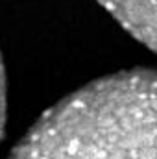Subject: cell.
Returning <instances> with one entry per match:
<instances>
[{
	"mask_svg": "<svg viewBox=\"0 0 157 159\" xmlns=\"http://www.w3.org/2000/svg\"><path fill=\"white\" fill-rule=\"evenodd\" d=\"M9 159H157V69H131L48 107Z\"/></svg>",
	"mask_w": 157,
	"mask_h": 159,
	"instance_id": "1",
	"label": "cell"
},
{
	"mask_svg": "<svg viewBox=\"0 0 157 159\" xmlns=\"http://www.w3.org/2000/svg\"><path fill=\"white\" fill-rule=\"evenodd\" d=\"M141 44L157 54V0H96Z\"/></svg>",
	"mask_w": 157,
	"mask_h": 159,
	"instance_id": "2",
	"label": "cell"
},
{
	"mask_svg": "<svg viewBox=\"0 0 157 159\" xmlns=\"http://www.w3.org/2000/svg\"><path fill=\"white\" fill-rule=\"evenodd\" d=\"M4 126H6V72L0 56V141L4 135Z\"/></svg>",
	"mask_w": 157,
	"mask_h": 159,
	"instance_id": "3",
	"label": "cell"
}]
</instances>
